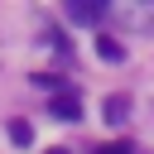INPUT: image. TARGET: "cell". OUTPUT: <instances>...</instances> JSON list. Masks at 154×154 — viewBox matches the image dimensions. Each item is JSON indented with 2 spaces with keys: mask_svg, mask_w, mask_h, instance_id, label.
<instances>
[{
  "mask_svg": "<svg viewBox=\"0 0 154 154\" xmlns=\"http://www.w3.org/2000/svg\"><path fill=\"white\" fill-rule=\"evenodd\" d=\"M10 140L14 144H34V125L29 120H10Z\"/></svg>",
  "mask_w": 154,
  "mask_h": 154,
  "instance_id": "cell-6",
  "label": "cell"
},
{
  "mask_svg": "<svg viewBox=\"0 0 154 154\" xmlns=\"http://www.w3.org/2000/svg\"><path fill=\"white\" fill-rule=\"evenodd\" d=\"M48 154H67V149H48Z\"/></svg>",
  "mask_w": 154,
  "mask_h": 154,
  "instance_id": "cell-8",
  "label": "cell"
},
{
  "mask_svg": "<svg viewBox=\"0 0 154 154\" xmlns=\"http://www.w3.org/2000/svg\"><path fill=\"white\" fill-rule=\"evenodd\" d=\"M101 154H130V144H106Z\"/></svg>",
  "mask_w": 154,
  "mask_h": 154,
  "instance_id": "cell-7",
  "label": "cell"
},
{
  "mask_svg": "<svg viewBox=\"0 0 154 154\" xmlns=\"http://www.w3.org/2000/svg\"><path fill=\"white\" fill-rule=\"evenodd\" d=\"M96 53H101L106 63H125V48H120L116 38H96Z\"/></svg>",
  "mask_w": 154,
  "mask_h": 154,
  "instance_id": "cell-5",
  "label": "cell"
},
{
  "mask_svg": "<svg viewBox=\"0 0 154 154\" xmlns=\"http://www.w3.org/2000/svg\"><path fill=\"white\" fill-rule=\"evenodd\" d=\"M125 116H130V96H106V120L120 125Z\"/></svg>",
  "mask_w": 154,
  "mask_h": 154,
  "instance_id": "cell-4",
  "label": "cell"
},
{
  "mask_svg": "<svg viewBox=\"0 0 154 154\" xmlns=\"http://www.w3.org/2000/svg\"><path fill=\"white\" fill-rule=\"evenodd\" d=\"M67 14H72L77 24H96V19H106V14H111V5H106V0H72V5H67Z\"/></svg>",
  "mask_w": 154,
  "mask_h": 154,
  "instance_id": "cell-2",
  "label": "cell"
},
{
  "mask_svg": "<svg viewBox=\"0 0 154 154\" xmlns=\"http://www.w3.org/2000/svg\"><path fill=\"white\" fill-rule=\"evenodd\" d=\"M111 19H116L120 29L154 34V0H125V5H111Z\"/></svg>",
  "mask_w": 154,
  "mask_h": 154,
  "instance_id": "cell-1",
  "label": "cell"
},
{
  "mask_svg": "<svg viewBox=\"0 0 154 154\" xmlns=\"http://www.w3.org/2000/svg\"><path fill=\"white\" fill-rule=\"evenodd\" d=\"M48 111H53V120H77V116H82V101H77L72 91H58Z\"/></svg>",
  "mask_w": 154,
  "mask_h": 154,
  "instance_id": "cell-3",
  "label": "cell"
}]
</instances>
